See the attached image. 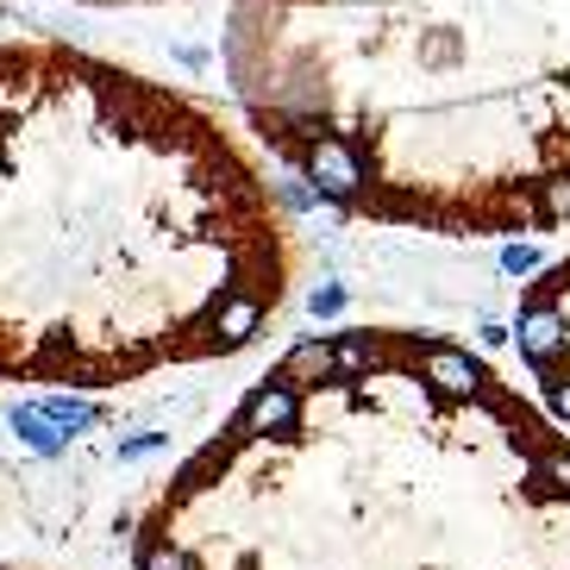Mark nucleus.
<instances>
[{
    "label": "nucleus",
    "instance_id": "1a4fd4ad",
    "mask_svg": "<svg viewBox=\"0 0 570 570\" xmlns=\"http://www.w3.org/2000/svg\"><path fill=\"white\" fill-rule=\"evenodd\" d=\"M0 570H38V564H0Z\"/></svg>",
    "mask_w": 570,
    "mask_h": 570
},
{
    "label": "nucleus",
    "instance_id": "f257e3e1",
    "mask_svg": "<svg viewBox=\"0 0 570 570\" xmlns=\"http://www.w3.org/2000/svg\"><path fill=\"white\" fill-rule=\"evenodd\" d=\"M132 570H570V433L433 333L276 364L145 502Z\"/></svg>",
    "mask_w": 570,
    "mask_h": 570
},
{
    "label": "nucleus",
    "instance_id": "0eeeda50",
    "mask_svg": "<svg viewBox=\"0 0 570 570\" xmlns=\"http://www.w3.org/2000/svg\"><path fill=\"white\" fill-rule=\"evenodd\" d=\"M502 269H508V276H533V269H539V252H533V245H508V252H502Z\"/></svg>",
    "mask_w": 570,
    "mask_h": 570
},
{
    "label": "nucleus",
    "instance_id": "423d86ee",
    "mask_svg": "<svg viewBox=\"0 0 570 570\" xmlns=\"http://www.w3.org/2000/svg\"><path fill=\"white\" fill-rule=\"evenodd\" d=\"M307 307H314V314H320V320H333V314H338V307H345V288H338V283H320V288H314V295H307Z\"/></svg>",
    "mask_w": 570,
    "mask_h": 570
},
{
    "label": "nucleus",
    "instance_id": "6e6552de",
    "mask_svg": "<svg viewBox=\"0 0 570 570\" xmlns=\"http://www.w3.org/2000/svg\"><path fill=\"white\" fill-rule=\"evenodd\" d=\"M176 63H183V69H202V63H207V51H195V45H183V51H176Z\"/></svg>",
    "mask_w": 570,
    "mask_h": 570
},
{
    "label": "nucleus",
    "instance_id": "f03ea898",
    "mask_svg": "<svg viewBox=\"0 0 570 570\" xmlns=\"http://www.w3.org/2000/svg\"><path fill=\"white\" fill-rule=\"evenodd\" d=\"M302 169H307V183H314L333 207H352L357 195H364V157H357L352 138H338V132H314V138H307Z\"/></svg>",
    "mask_w": 570,
    "mask_h": 570
},
{
    "label": "nucleus",
    "instance_id": "7ed1b4c3",
    "mask_svg": "<svg viewBox=\"0 0 570 570\" xmlns=\"http://www.w3.org/2000/svg\"><path fill=\"white\" fill-rule=\"evenodd\" d=\"M276 195H283L288 214H326V207H333L314 183H307V169H302V176H283V183H276Z\"/></svg>",
    "mask_w": 570,
    "mask_h": 570
},
{
    "label": "nucleus",
    "instance_id": "39448f33",
    "mask_svg": "<svg viewBox=\"0 0 570 570\" xmlns=\"http://www.w3.org/2000/svg\"><path fill=\"white\" fill-rule=\"evenodd\" d=\"M539 207H546V219H570V176L539 183Z\"/></svg>",
    "mask_w": 570,
    "mask_h": 570
},
{
    "label": "nucleus",
    "instance_id": "20e7f679",
    "mask_svg": "<svg viewBox=\"0 0 570 570\" xmlns=\"http://www.w3.org/2000/svg\"><path fill=\"white\" fill-rule=\"evenodd\" d=\"M32 107V88H26V76L19 69H0V119H13Z\"/></svg>",
    "mask_w": 570,
    "mask_h": 570
}]
</instances>
